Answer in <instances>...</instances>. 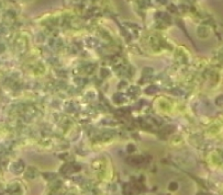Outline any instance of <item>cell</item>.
<instances>
[{
    "label": "cell",
    "instance_id": "cell-1",
    "mask_svg": "<svg viewBox=\"0 0 223 195\" xmlns=\"http://www.w3.org/2000/svg\"><path fill=\"white\" fill-rule=\"evenodd\" d=\"M23 169H24V165H23L22 161H17L14 162L13 165H12V171L16 173H20L22 172Z\"/></svg>",
    "mask_w": 223,
    "mask_h": 195
}]
</instances>
